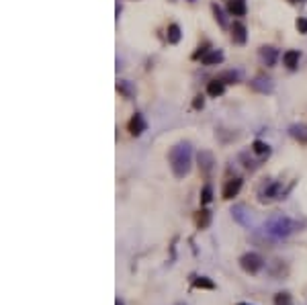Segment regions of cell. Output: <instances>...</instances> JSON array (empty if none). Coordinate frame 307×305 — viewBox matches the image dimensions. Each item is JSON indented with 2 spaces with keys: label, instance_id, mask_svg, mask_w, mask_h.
<instances>
[{
  "label": "cell",
  "instance_id": "obj_16",
  "mask_svg": "<svg viewBox=\"0 0 307 305\" xmlns=\"http://www.w3.org/2000/svg\"><path fill=\"white\" fill-rule=\"evenodd\" d=\"M197 228L199 230H207L209 228V223H211V211L209 209H201L199 213H197Z\"/></svg>",
  "mask_w": 307,
  "mask_h": 305
},
{
  "label": "cell",
  "instance_id": "obj_18",
  "mask_svg": "<svg viewBox=\"0 0 307 305\" xmlns=\"http://www.w3.org/2000/svg\"><path fill=\"white\" fill-rule=\"evenodd\" d=\"M193 287L195 289H207V291H213L215 289V283L207 277H193Z\"/></svg>",
  "mask_w": 307,
  "mask_h": 305
},
{
  "label": "cell",
  "instance_id": "obj_1",
  "mask_svg": "<svg viewBox=\"0 0 307 305\" xmlns=\"http://www.w3.org/2000/svg\"><path fill=\"white\" fill-rule=\"evenodd\" d=\"M168 162H170L172 174L176 179H184L191 172V164H193V150L189 142H181L176 144L170 152H168Z\"/></svg>",
  "mask_w": 307,
  "mask_h": 305
},
{
  "label": "cell",
  "instance_id": "obj_11",
  "mask_svg": "<svg viewBox=\"0 0 307 305\" xmlns=\"http://www.w3.org/2000/svg\"><path fill=\"white\" fill-rule=\"evenodd\" d=\"M201 62L205 66H219L223 62V52L221 49H209V52L201 57Z\"/></svg>",
  "mask_w": 307,
  "mask_h": 305
},
{
  "label": "cell",
  "instance_id": "obj_7",
  "mask_svg": "<svg viewBox=\"0 0 307 305\" xmlns=\"http://www.w3.org/2000/svg\"><path fill=\"white\" fill-rule=\"evenodd\" d=\"M240 189H242V179H240V176H235V179H230L223 184L221 197H223V199H234V197H237V193H240Z\"/></svg>",
  "mask_w": 307,
  "mask_h": 305
},
{
  "label": "cell",
  "instance_id": "obj_23",
  "mask_svg": "<svg viewBox=\"0 0 307 305\" xmlns=\"http://www.w3.org/2000/svg\"><path fill=\"white\" fill-rule=\"evenodd\" d=\"M274 305H293V299H291V295L287 293V291H281V293H276V295H274Z\"/></svg>",
  "mask_w": 307,
  "mask_h": 305
},
{
  "label": "cell",
  "instance_id": "obj_3",
  "mask_svg": "<svg viewBox=\"0 0 307 305\" xmlns=\"http://www.w3.org/2000/svg\"><path fill=\"white\" fill-rule=\"evenodd\" d=\"M287 195V189H283L281 182L276 180H271L264 184V189L260 191V201L262 203H271V201H279V199H285Z\"/></svg>",
  "mask_w": 307,
  "mask_h": 305
},
{
  "label": "cell",
  "instance_id": "obj_4",
  "mask_svg": "<svg viewBox=\"0 0 307 305\" xmlns=\"http://www.w3.org/2000/svg\"><path fill=\"white\" fill-rule=\"evenodd\" d=\"M240 267L248 272V274H258L264 269V258L256 252H248L240 258Z\"/></svg>",
  "mask_w": 307,
  "mask_h": 305
},
{
  "label": "cell",
  "instance_id": "obj_5",
  "mask_svg": "<svg viewBox=\"0 0 307 305\" xmlns=\"http://www.w3.org/2000/svg\"><path fill=\"white\" fill-rule=\"evenodd\" d=\"M250 86H252V90L260 92V94H271L274 90L272 80H271V78H266V76H256L254 80L250 82Z\"/></svg>",
  "mask_w": 307,
  "mask_h": 305
},
{
  "label": "cell",
  "instance_id": "obj_24",
  "mask_svg": "<svg viewBox=\"0 0 307 305\" xmlns=\"http://www.w3.org/2000/svg\"><path fill=\"white\" fill-rule=\"evenodd\" d=\"M211 201H213V189L211 184H205L201 191V205H209Z\"/></svg>",
  "mask_w": 307,
  "mask_h": 305
},
{
  "label": "cell",
  "instance_id": "obj_8",
  "mask_svg": "<svg viewBox=\"0 0 307 305\" xmlns=\"http://www.w3.org/2000/svg\"><path fill=\"white\" fill-rule=\"evenodd\" d=\"M127 127H129V133L137 137V135H142V133L145 131L147 123H145V119H144V115L135 113V115L131 117V119H129V125H127Z\"/></svg>",
  "mask_w": 307,
  "mask_h": 305
},
{
  "label": "cell",
  "instance_id": "obj_28",
  "mask_svg": "<svg viewBox=\"0 0 307 305\" xmlns=\"http://www.w3.org/2000/svg\"><path fill=\"white\" fill-rule=\"evenodd\" d=\"M117 305H123V303H121V301H119V299H117Z\"/></svg>",
  "mask_w": 307,
  "mask_h": 305
},
{
  "label": "cell",
  "instance_id": "obj_19",
  "mask_svg": "<svg viewBox=\"0 0 307 305\" xmlns=\"http://www.w3.org/2000/svg\"><path fill=\"white\" fill-rule=\"evenodd\" d=\"M181 37H182V33H181V27H178L176 23L168 25V43L176 45L178 41H181Z\"/></svg>",
  "mask_w": 307,
  "mask_h": 305
},
{
  "label": "cell",
  "instance_id": "obj_9",
  "mask_svg": "<svg viewBox=\"0 0 307 305\" xmlns=\"http://www.w3.org/2000/svg\"><path fill=\"white\" fill-rule=\"evenodd\" d=\"M197 158H199V168H201V172H203V174H209L211 168H213V164H215L213 154L207 152V150H201L199 154H197Z\"/></svg>",
  "mask_w": 307,
  "mask_h": 305
},
{
  "label": "cell",
  "instance_id": "obj_2",
  "mask_svg": "<svg viewBox=\"0 0 307 305\" xmlns=\"http://www.w3.org/2000/svg\"><path fill=\"white\" fill-rule=\"evenodd\" d=\"M299 228H301V223L287 217V215H272V217L266 221V232L271 235H274V238H287V235H291Z\"/></svg>",
  "mask_w": 307,
  "mask_h": 305
},
{
  "label": "cell",
  "instance_id": "obj_17",
  "mask_svg": "<svg viewBox=\"0 0 307 305\" xmlns=\"http://www.w3.org/2000/svg\"><path fill=\"white\" fill-rule=\"evenodd\" d=\"M252 152L258 156L260 160H264V158H269V154H271V147H269V144H264V142H260V140H256L254 144H252Z\"/></svg>",
  "mask_w": 307,
  "mask_h": 305
},
{
  "label": "cell",
  "instance_id": "obj_22",
  "mask_svg": "<svg viewBox=\"0 0 307 305\" xmlns=\"http://www.w3.org/2000/svg\"><path fill=\"white\" fill-rule=\"evenodd\" d=\"M219 80H221L223 84H235L237 80H240V76H237V72L227 70V72H221V74H219Z\"/></svg>",
  "mask_w": 307,
  "mask_h": 305
},
{
  "label": "cell",
  "instance_id": "obj_13",
  "mask_svg": "<svg viewBox=\"0 0 307 305\" xmlns=\"http://www.w3.org/2000/svg\"><path fill=\"white\" fill-rule=\"evenodd\" d=\"M299 57H301V54L297 52V49H289V52L283 54V64L289 68V70H295V68L299 66Z\"/></svg>",
  "mask_w": 307,
  "mask_h": 305
},
{
  "label": "cell",
  "instance_id": "obj_26",
  "mask_svg": "<svg viewBox=\"0 0 307 305\" xmlns=\"http://www.w3.org/2000/svg\"><path fill=\"white\" fill-rule=\"evenodd\" d=\"M203 105H205L203 96H201V94H199V96H195V101H193V107H195V109H203Z\"/></svg>",
  "mask_w": 307,
  "mask_h": 305
},
{
  "label": "cell",
  "instance_id": "obj_10",
  "mask_svg": "<svg viewBox=\"0 0 307 305\" xmlns=\"http://www.w3.org/2000/svg\"><path fill=\"white\" fill-rule=\"evenodd\" d=\"M258 55H260V60H262L264 66H274L276 57H279V52H276L274 47H271V45H262L258 49Z\"/></svg>",
  "mask_w": 307,
  "mask_h": 305
},
{
  "label": "cell",
  "instance_id": "obj_29",
  "mask_svg": "<svg viewBox=\"0 0 307 305\" xmlns=\"http://www.w3.org/2000/svg\"><path fill=\"white\" fill-rule=\"evenodd\" d=\"M237 305H250V303H237Z\"/></svg>",
  "mask_w": 307,
  "mask_h": 305
},
{
  "label": "cell",
  "instance_id": "obj_12",
  "mask_svg": "<svg viewBox=\"0 0 307 305\" xmlns=\"http://www.w3.org/2000/svg\"><path fill=\"white\" fill-rule=\"evenodd\" d=\"M227 11H230V15H234V17H246L248 4H246V0H230V2H227Z\"/></svg>",
  "mask_w": 307,
  "mask_h": 305
},
{
  "label": "cell",
  "instance_id": "obj_27",
  "mask_svg": "<svg viewBox=\"0 0 307 305\" xmlns=\"http://www.w3.org/2000/svg\"><path fill=\"white\" fill-rule=\"evenodd\" d=\"M291 2H301V0H291Z\"/></svg>",
  "mask_w": 307,
  "mask_h": 305
},
{
  "label": "cell",
  "instance_id": "obj_6",
  "mask_svg": "<svg viewBox=\"0 0 307 305\" xmlns=\"http://www.w3.org/2000/svg\"><path fill=\"white\" fill-rule=\"evenodd\" d=\"M232 41L237 43V45H244L246 41H248V29H246L244 23L234 21V25H232Z\"/></svg>",
  "mask_w": 307,
  "mask_h": 305
},
{
  "label": "cell",
  "instance_id": "obj_21",
  "mask_svg": "<svg viewBox=\"0 0 307 305\" xmlns=\"http://www.w3.org/2000/svg\"><path fill=\"white\" fill-rule=\"evenodd\" d=\"M211 11H213V15H215V21L219 23V27H227V18H225V13H223V8L219 6V4H211Z\"/></svg>",
  "mask_w": 307,
  "mask_h": 305
},
{
  "label": "cell",
  "instance_id": "obj_20",
  "mask_svg": "<svg viewBox=\"0 0 307 305\" xmlns=\"http://www.w3.org/2000/svg\"><path fill=\"white\" fill-rule=\"evenodd\" d=\"M117 90L121 92L125 98H131V96L135 94L133 84H131V82H127V80H119V82H117Z\"/></svg>",
  "mask_w": 307,
  "mask_h": 305
},
{
  "label": "cell",
  "instance_id": "obj_14",
  "mask_svg": "<svg viewBox=\"0 0 307 305\" xmlns=\"http://www.w3.org/2000/svg\"><path fill=\"white\" fill-rule=\"evenodd\" d=\"M225 92V84L219 80V78H215V80H211L209 84H207V94L217 98V96H221Z\"/></svg>",
  "mask_w": 307,
  "mask_h": 305
},
{
  "label": "cell",
  "instance_id": "obj_15",
  "mask_svg": "<svg viewBox=\"0 0 307 305\" xmlns=\"http://www.w3.org/2000/svg\"><path fill=\"white\" fill-rule=\"evenodd\" d=\"M289 133H291V137H295L297 142L307 144V125H291Z\"/></svg>",
  "mask_w": 307,
  "mask_h": 305
},
{
  "label": "cell",
  "instance_id": "obj_25",
  "mask_svg": "<svg viewBox=\"0 0 307 305\" xmlns=\"http://www.w3.org/2000/svg\"><path fill=\"white\" fill-rule=\"evenodd\" d=\"M297 31H299V33H307V18L305 17H299V18H297Z\"/></svg>",
  "mask_w": 307,
  "mask_h": 305
}]
</instances>
